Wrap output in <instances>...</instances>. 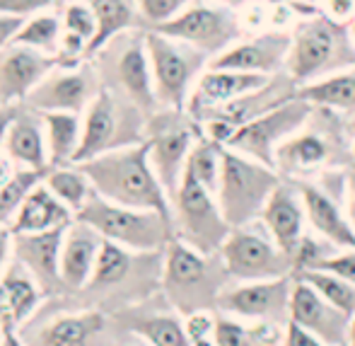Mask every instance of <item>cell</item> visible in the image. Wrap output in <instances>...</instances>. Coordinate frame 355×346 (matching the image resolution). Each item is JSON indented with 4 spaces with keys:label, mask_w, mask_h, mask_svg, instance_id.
<instances>
[{
    "label": "cell",
    "mask_w": 355,
    "mask_h": 346,
    "mask_svg": "<svg viewBox=\"0 0 355 346\" xmlns=\"http://www.w3.org/2000/svg\"><path fill=\"white\" fill-rule=\"evenodd\" d=\"M162 252H136L116 242L104 240L97 267L87 286L80 293L83 305L99 308L104 313H121L138 303L162 293Z\"/></svg>",
    "instance_id": "6da1fadb"
},
{
    "label": "cell",
    "mask_w": 355,
    "mask_h": 346,
    "mask_svg": "<svg viewBox=\"0 0 355 346\" xmlns=\"http://www.w3.org/2000/svg\"><path fill=\"white\" fill-rule=\"evenodd\" d=\"M97 197L119 206L157 211L172 220V201L150 165L148 143L126 145L78 163Z\"/></svg>",
    "instance_id": "7a4b0ae2"
},
{
    "label": "cell",
    "mask_w": 355,
    "mask_h": 346,
    "mask_svg": "<svg viewBox=\"0 0 355 346\" xmlns=\"http://www.w3.org/2000/svg\"><path fill=\"white\" fill-rule=\"evenodd\" d=\"M290 34L293 47L285 73L297 88H307L355 66L351 22L334 19L329 13H312L300 17Z\"/></svg>",
    "instance_id": "3957f363"
},
{
    "label": "cell",
    "mask_w": 355,
    "mask_h": 346,
    "mask_svg": "<svg viewBox=\"0 0 355 346\" xmlns=\"http://www.w3.org/2000/svg\"><path fill=\"white\" fill-rule=\"evenodd\" d=\"M230 283L234 281L220 252L203 254L177 238L164 247L162 298L184 318L201 310H218L220 293Z\"/></svg>",
    "instance_id": "277c9868"
},
{
    "label": "cell",
    "mask_w": 355,
    "mask_h": 346,
    "mask_svg": "<svg viewBox=\"0 0 355 346\" xmlns=\"http://www.w3.org/2000/svg\"><path fill=\"white\" fill-rule=\"evenodd\" d=\"M331 109L314 107L309 122L283 140L276 150L278 174L293 182H302L314 174H327L353 165L351 140H346L343 124Z\"/></svg>",
    "instance_id": "5b68a950"
},
{
    "label": "cell",
    "mask_w": 355,
    "mask_h": 346,
    "mask_svg": "<svg viewBox=\"0 0 355 346\" xmlns=\"http://www.w3.org/2000/svg\"><path fill=\"white\" fill-rule=\"evenodd\" d=\"M145 32H148L145 27L128 29V32L109 39L89 58L97 66L102 88L123 94L150 117L153 112H157L159 104L155 97L153 66H150Z\"/></svg>",
    "instance_id": "8992f818"
},
{
    "label": "cell",
    "mask_w": 355,
    "mask_h": 346,
    "mask_svg": "<svg viewBox=\"0 0 355 346\" xmlns=\"http://www.w3.org/2000/svg\"><path fill=\"white\" fill-rule=\"evenodd\" d=\"M53 308L42 305L34 318L17 327L27 346H109L114 320L109 313L89 305H63L61 298H49Z\"/></svg>",
    "instance_id": "52a82bcc"
},
{
    "label": "cell",
    "mask_w": 355,
    "mask_h": 346,
    "mask_svg": "<svg viewBox=\"0 0 355 346\" xmlns=\"http://www.w3.org/2000/svg\"><path fill=\"white\" fill-rule=\"evenodd\" d=\"M145 129H148V114L138 104L114 90L102 88L83 114V143L75 163L143 143Z\"/></svg>",
    "instance_id": "ba28073f"
},
{
    "label": "cell",
    "mask_w": 355,
    "mask_h": 346,
    "mask_svg": "<svg viewBox=\"0 0 355 346\" xmlns=\"http://www.w3.org/2000/svg\"><path fill=\"white\" fill-rule=\"evenodd\" d=\"M278 170L247 158L237 150L223 148V172L218 184V204L232 228L257 223L273 189L281 184Z\"/></svg>",
    "instance_id": "9c48e42d"
},
{
    "label": "cell",
    "mask_w": 355,
    "mask_h": 346,
    "mask_svg": "<svg viewBox=\"0 0 355 346\" xmlns=\"http://www.w3.org/2000/svg\"><path fill=\"white\" fill-rule=\"evenodd\" d=\"M92 225L104 240L136 252H162L174 238V223L157 211L119 206L94 194L85 208L75 215Z\"/></svg>",
    "instance_id": "30bf717a"
},
{
    "label": "cell",
    "mask_w": 355,
    "mask_h": 346,
    "mask_svg": "<svg viewBox=\"0 0 355 346\" xmlns=\"http://www.w3.org/2000/svg\"><path fill=\"white\" fill-rule=\"evenodd\" d=\"M150 66H153L155 97L159 109H179L184 112L196 88L198 78L208 68L211 58L191 44L159 34L155 29L145 32Z\"/></svg>",
    "instance_id": "8fae6325"
},
{
    "label": "cell",
    "mask_w": 355,
    "mask_h": 346,
    "mask_svg": "<svg viewBox=\"0 0 355 346\" xmlns=\"http://www.w3.org/2000/svg\"><path fill=\"white\" fill-rule=\"evenodd\" d=\"M203 136L201 124L184 109H157L148 117L145 143H148L150 165L157 174L159 184L167 192L169 201L177 194L187 172L189 155L196 140Z\"/></svg>",
    "instance_id": "7c38bea8"
},
{
    "label": "cell",
    "mask_w": 355,
    "mask_h": 346,
    "mask_svg": "<svg viewBox=\"0 0 355 346\" xmlns=\"http://www.w3.org/2000/svg\"><path fill=\"white\" fill-rule=\"evenodd\" d=\"M172 223L174 238L203 254H218L232 233V225L220 211L218 197L189 172H184L182 184L172 199Z\"/></svg>",
    "instance_id": "4fadbf2b"
},
{
    "label": "cell",
    "mask_w": 355,
    "mask_h": 346,
    "mask_svg": "<svg viewBox=\"0 0 355 346\" xmlns=\"http://www.w3.org/2000/svg\"><path fill=\"white\" fill-rule=\"evenodd\" d=\"M150 29L191 44L193 49L206 53L211 61L242 39L239 10L215 3V0H191L177 17Z\"/></svg>",
    "instance_id": "5bb4252c"
},
{
    "label": "cell",
    "mask_w": 355,
    "mask_h": 346,
    "mask_svg": "<svg viewBox=\"0 0 355 346\" xmlns=\"http://www.w3.org/2000/svg\"><path fill=\"white\" fill-rule=\"evenodd\" d=\"M220 257H223L227 274L237 283L283 279L293 277L295 272L293 259L278 247V242L261 220L232 228L220 249Z\"/></svg>",
    "instance_id": "9a60e30c"
},
{
    "label": "cell",
    "mask_w": 355,
    "mask_h": 346,
    "mask_svg": "<svg viewBox=\"0 0 355 346\" xmlns=\"http://www.w3.org/2000/svg\"><path fill=\"white\" fill-rule=\"evenodd\" d=\"M312 114H314V104H309L307 99L295 94V97L285 99L278 107L268 109L266 114H261V117L239 126L225 148L237 150V153L276 170L278 145L283 140H288L293 133H297L309 122Z\"/></svg>",
    "instance_id": "2e32d148"
},
{
    "label": "cell",
    "mask_w": 355,
    "mask_h": 346,
    "mask_svg": "<svg viewBox=\"0 0 355 346\" xmlns=\"http://www.w3.org/2000/svg\"><path fill=\"white\" fill-rule=\"evenodd\" d=\"M99 90H102V78L89 58L78 66H56L22 104L39 114L71 112L83 117Z\"/></svg>",
    "instance_id": "e0dca14e"
},
{
    "label": "cell",
    "mask_w": 355,
    "mask_h": 346,
    "mask_svg": "<svg viewBox=\"0 0 355 346\" xmlns=\"http://www.w3.org/2000/svg\"><path fill=\"white\" fill-rule=\"evenodd\" d=\"M295 277L271 281H247L230 283L218 298V313L244 322L290 324V300H293Z\"/></svg>",
    "instance_id": "ac0fdd59"
},
{
    "label": "cell",
    "mask_w": 355,
    "mask_h": 346,
    "mask_svg": "<svg viewBox=\"0 0 355 346\" xmlns=\"http://www.w3.org/2000/svg\"><path fill=\"white\" fill-rule=\"evenodd\" d=\"M290 47H293V34L271 29V32L254 34V37H242L227 51L215 56L208 66L259 75H278L285 73Z\"/></svg>",
    "instance_id": "d6986e66"
},
{
    "label": "cell",
    "mask_w": 355,
    "mask_h": 346,
    "mask_svg": "<svg viewBox=\"0 0 355 346\" xmlns=\"http://www.w3.org/2000/svg\"><path fill=\"white\" fill-rule=\"evenodd\" d=\"M66 228H53L46 233H15L12 259H17L42 286L46 298L66 295L61 279V245Z\"/></svg>",
    "instance_id": "ffe728a7"
},
{
    "label": "cell",
    "mask_w": 355,
    "mask_h": 346,
    "mask_svg": "<svg viewBox=\"0 0 355 346\" xmlns=\"http://www.w3.org/2000/svg\"><path fill=\"white\" fill-rule=\"evenodd\" d=\"M351 320V315L322 298L309 283L295 279L293 300H290V324H297L300 329L331 346H348Z\"/></svg>",
    "instance_id": "44dd1931"
},
{
    "label": "cell",
    "mask_w": 355,
    "mask_h": 346,
    "mask_svg": "<svg viewBox=\"0 0 355 346\" xmlns=\"http://www.w3.org/2000/svg\"><path fill=\"white\" fill-rule=\"evenodd\" d=\"M155 298L112 315L114 327L136 334L150 346H191L184 315H179L167 300H164V308H159Z\"/></svg>",
    "instance_id": "7402d4cb"
},
{
    "label": "cell",
    "mask_w": 355,
    "mask_h": 346,
    "mask_svg": "<svg viewBox=\"0 0 355 346\" xmlns=\"http://www.w3.org/2000/svg\"><path fill=\"white\" fill-rule=\"evenodd\" d=\"M271 78L273 75H259V73H244V70H225V68L208 66L203 70L201 78H198L191 97H189L187 112L196 122H201L213 109L225 107V104L234 102V99L244 97V94L261 90L263 85L271 83Z\"/></svg>",
    "instance_id": "603a6c76"
},
{
    "label": "cell",
    "mask_w": 355,
    "mask_h": 346,
    "mask_svg": "<svg viewBox=\"0 0 355 346\" xmlns=\"http://www.w3.org/2000/svg\"><path fill=\"white\" fill-rule=\"evenodd\" d=\"M56 58L29 49L24 44H10L0 51V97L5 104H22L34 88L56 68Z\"/></svg>",
    "instance_id": "cb8c5ba5"
},
{
    "label": "cell",
    "mask_w": 355,
    "mask_h": 346,
    "mask_svg": "<svg viewBox=\"0 0 355 346\" xmlns=\"http://www.w3.org/2000/svg\"><path fill=\"white\" fill-rule=\"evenodd\" d=\"M259 220L268 228L278 247L293 259L300 240L304 238V225H307L302 194H300L297 184L293 179H281V184L273 189L271 199L263 206V213Z\"/></svg>",
    "instance_id": "d4e9b609"
},
{
    "label": "cell",
    "mask_w": 355,
    "mask_h": 346,
    "mask_svg": "<svg viewBox=\"0 0 355 346\" xmlns=\"http://www.w3.org/2000/svg\"><path fill=\"white\" fill-rule=\"evenodd\" d=\"M104 238L83 220L73 218L66 228L61 245V279L66 295H75L87 286L97 267Z\"/></svg>",
    "instance_id": "484cf974"
},
{
    "label": "cell",
    "mask_w": 355,
    "mask_h": 346,
    "mask_svg": "<svg viewBox=\"0 0 355 346\" xmlns=\"http://www.w3.org/2000/svg\"><path fill=\"white\" fill-rule=\"evenodd\" d=\"M302 194L304 211H307V223L317 235L336 245L338 249H355V228L343 211L341 201L331 197V192L317 184L314 179L295 182Z\"/></svg>",
    "instance_id": "4316f807"
},
{
    "label": "cell",
    "mask_w": 355,
    "mask_h": 346,
    "mask_svg": "<svg viewBox=\"0 0 355 346\" xmlns=\"http://www.w3.org/2000/svg\"><path fill=\"white\" fill-rule=\"evenodd\" d=\"M3 153L22 170H39L46 172L51 167L49 163V145H46V129L44 117L29 107H19L12 126L5 138Z\"/></svg>",
    "instance_id": "83f0119b"
},
{
    "label": "cell",
    "mask_w": 355,
    "mask_h": 346,
    "mask_svg": "<svg viewBox=\"0 0 355 346\" xmlns=\"http://www.w3.org/2000/svg\"><path fill=\"white\" fill-rule=\"evenodd\" d=\"M75 218L73 211L56 199V194L44 184V179L24 197L22 206L12 220V233H46L63 228Z\"/></svg>",
    "instance_id": "f1b7e54d"
},
{
    "label": "cell",
    "mask_w": 355,
    "mask_h": 346,
    "mask_svg": "<svg viewBox=\"0 0 355 346\" xmlns=\"http://www.w3.org/2000/svg\"><path fill=\"white\" fill-rule=\"evenodd\" d=\"M0 283H3L10 310H12L15 327H22L29 318H34L37 310L44 305V300H46L42 286L37 283V279H34L17 259H12V262L8 264V269H5L3 277H0Z\"/></svg>",
    "instance_id": "f546056e"
},
{
    "label": "cell",
    "mask_w": 355,
    "mask_h": 346,
    "mask_svg": "<svg viewBox=\"0 0 355 346\" xmlns=\"http://www.w3.org/2000/svg\"><path fill=\"white\" fill-rule=\"evenodd\" d=\"M44 117L49 145V163L51 167L73 165L83 143V117L71 112H49Z\"/></svg>",
    "instance_id": "4dcf8cb0"
},
{
    "label": "cell",
    "mask_w": 355,
    "mask_h": 346,
    "mask_svg": "<svg viewBox=\"0 0 355 346\" xmlns=\"http://www.w3.org/2000/svg\"><path fill=\"white\" fill-rule=\"evenodd\" d=\"M285 329L288 327L273 322H244L225 313L215 318L218 346H283Z\"/></svg>",
    "instance_id": "1f68e13d"
},
{
    "label": "cell",
    "mask_w": 355,
    "mask_h": 346,
    "mask_svg": "<svg viewBox=\"0 0 355 346\" xmlns=\"http://www.w3.org/2000/svg\"><path fill=\"white\" fill-rule=\"evenodd\" d=\"M97 17V39L92 44V53L109 39L128 32V29H143V17L136 0H87ZM89 53V56H92Z\"/></svg>",
    "instance_id": "d6a6232c"
},
{
    "label": "cell",
    "mask_w": 355,
    "mask_h": 346,
    "mask_svg": "<svg viewBox=\"0 0 355 346\" xmlns=\"http://www.w3.org/2000/svg\"><path fill=\"white\" fill-rule=\"evenodd\" d=\"M297 94L314 107L331 109L336 114H348L355 119V66L307 88H300Z\"/></svg>",
    "instance_id": "836d02e7"
},
{
    "label": "cell",
    "mask_w": 355,
    "mask_h": 346,
    "mask_svg": "<svg viewBox=\"0 0 355 346\" xmlns=\"http://www.w3.org/2000/svg\"><path fill=\"white\" fill-rule=\"evenodd\" d=\"M44 184L56 194L58 201L66 204L73 211V215H78L85 208V204L94 197L92 182H89V177L83 172V167L78 163L49 167L46 174H44Z\"/></svg>",
    "instance_id": "e575fe53"
},
{
    "label": "cell",
    "mask_w": 355,
    "mask_h": 346,
    "mask_svg": "<svg viewBox=\"0 0 355 346\" xmlns=\"http://www.w3.org/2000/svg\"><path fill=\"white\" fill-rule=\"evenodd\" d=\"M61 37H63L61 10L49 8V10H44V13H37L24 19L19 32L15 34V44H24V47L37 49V51L56 58Z\"/></svg>",
    "instance_id": "d590c367"
},
{
    "label": "cell",
    "mask_w": 355,
    "mask_h": 346,
    "mask_svg": "<svg viewBox=\"0 0 355 346\" xmlns=\"http://www.w3.org/2000/svg\"><path fill=\"white\" fill-rule=\"evenodd\" d=\"M223 148L225 145L215 143V140L201 136L193 145L191 155H189L187 172L191 174L196 182H201L208 192L218 197V184L220 172H223Z\"/></svg>",
    "instance_id": "8d00e7d4"
},
{
    "label": "cell",
    "mask_w": 355,
    "mask_h": 346,
    "mask_svg": "<svg viewBox=\"0 0 355 346\" xmlns=\"http://www.w3.org/2000/svg\"><path fill=\"white\" fill-rule=\"evenodd\" d=\"M293 277L309 283L322 298H327L329 303L336 305L338 310H343L346 315L355 318V286L353 283L334 277V274H329V272H319V269L300 272V274H293Z\"/></svg>",
    "instance_id": "74e56055"
},
{
    "label": "cell",
    "mask_w": 355,
    "mask_h": 346,
    "mask_svg": "<svg viewBox=\"0 0 355 346\" xmlns=\"http://www.w3.org/2000/svg\"><path fill=\"white\" fill-rule=\"evenodd\" d=\"M44 174L46 172L19 167L17 174L0 187V225H12V220H15V215H17L19 206H22L24 197L42 182Z\"/></svg>",
    "instance_id": "f35d334b"
},
{
    "label": "cell",
    "mask_w": 355,
    "mask_h": 346,
    "mask_svg": "<svg viewBox=\"0 0 355 346\" xmlns=\"http://www.w3.org/2000/svg\"><path fill=\"white\" fill-rule=\"evenodd\" d=\"M58 10H61V17H63V32L85 39V42L89 44V53H92V44H94V39H97V17H94L87 0L71 3Z\"/></svg>",
    "instance_id": "ab89813d"
},
{
    "label": "cell",
    "mask_w": 355,
    "mask_h": 346,
    "mask_svg": "<svg viewBox=\"0 0 355 346\" xmlns=\"http://www.w3.org/2000/svg\"><path fill=\"white\" fill-rule=\"evenodd\" d=\"M136 3H138V10H141L145 29H150V27H157V24L167 22V19L177 17L191 0H136Z\"/></svg>",
    "instance_id": "60d3db41"
},
{
    "label": "cell",
    "mask_w": 355,
    "mask_h": 346,
    "mask_svg": "<svg viewBox=\"0 0 355 346\" xmlns=\"http://www.w3.org/2000/svg\"><path fill=\"white\" fill-rule=\"evenodd\" d=\"M215 318H218V310H201V313L184 318L191 346H218V339H215Z\"/></svg>",
    "instance_id": "b9f144b4"
},
{
    "label": "cell",
    "mask_w": 355,
    "mask_h": 346,
    "mask_svg": "<svg viewBox=\"0 0 355 346\" xmlns=\"http://www.w3.org/2000/svg\"><path fill=\"white\" fill-rule=\"evenodd\" d=\"M317 269L319 272L334 274V277H338V279H343L355 286V249H338L336 254L324 259Z\"/></svg>",
    "instance_id": "7bdbcfd3"
},
{
    "label": "cell",
    "mask_w": 355,
    "mask_h": 346,
    "mask_svg": "<svg viewBox=\"0 0 355 346\" xmlns=\"http://www.w3.org/2000/svg\"><path fill=\"white\" fill-rule=\"evenodd\" d=\"M49 8H56L53 0H0V15L17 19H27Z\"/></svg>",
    "instance_id": "ee69618b"
},
{
    "label": "cell",
    "mask_w": 355,
    "mask_h": 346,
    "mask_svg": "<svg viewBox=\"0 0 355 346\" xmlns=\"http://www.w3.org/2000/svg\"><path fill=\"white\" fill-rule=\"evenodd\" d=\"M283 346H331V344H327V342H322V339L312 337L309 332L300 329L297 324H288V329H285Z\"/></svg>",
    "instance_id": "f6af8a7d"
},
{
    "label": "cell",
    "mask_w": 355,
    "mask_h": 346,
    "mask_svg": "<svg viewBox=\"0 0 355 346\" xmlns=\"http://www.w3.org/2000/svg\"><path fill=\"white\" fill-rule=\"evenodd\" d=\"M12 240L15 233L10 225H0V277L8 269V264L12 262Z\"/></svg>",
    "instance_id": "bcb514c9"
},
{
    "label": "cell",
    "mask_w": 355,
    "mask_h": 346,
    "mask_svg": "<svg viewBox=\"0 0 355 346\" xmlns=\"http://www.w3.org/2000/svg\"><path fill=\"white\" fill-rule=\"evenodd\" d=\"M22 22H24V19L5 17V15H0V51H3L5 47H10V44L15 42V34L19 32Z\"/></svg>",
    "instance_id": "7dc6e473"
},
{
    "label": "cell",
    "mask_w": 355,
    "mask_h": 346,
    "mask_svg": "<svg viewBox=\"0 0 355 346\" xmlns=\"http://www.w3.org/2000/svg\"><path fill=\"white\" fill-rule=\"evenodd\" d=\"M329 15L341 22H351L355 17V0H327Z\"/></svg>",
    "instance_id": "c3c4849f"
},
{
    "label": "cell",
    "mask_w": 355,
    "mask_h": 346,
    "mask_svg": "<svg viewBox=\"0 0 355 346\" xmlns=\"http://www.w3.org/2000/svg\"><path fill=\"white\" fill-rule=\"evenodd\" d=\"M19 107H22V104H3V107H0V153H3V145H5V138H8L10 126H12L15 117L19 114Z\"/></svg>",
    "instance_id": "681fc988"
},
{
    "label": "cell",
    "mask_w": 355,
    "mask_h": 346,
    "mask_svg": "<svg viewBox=\"0 0 355 346\" xmlns=\"http://www.w3.org/2000/svg\"><path fill=\"white\" fill-rule=\"evenodd\" d=\"M351 174H348V187H346V213L351 218L355 228V165H351Z\"/></svg>",
    "instance_id": "f907efd6"
},
{
    "label": "cell",
    "mask_w": 355,
    "mask_h": 346,
    "mask_svg": "<svg viewBox=\"0 0 355 346\" xmlns=\"http://www.w3.org/2000/svg\"><path fill=\"white\" fill-rule=\"evenodd\" d=\"M5 327H15V322H12V310H10L8 295H5V288L0 283V332Z\"/></svg>",
    "instance_id": "816d5d0a"
},
{
    "label": "cell",
    "mask_w": 355,
    "mask_h": 346,
    "mask_svg": "<svg viewBox=\"0 0 355 346\" xmlns=\"http://www.w3.org/2000/svg\"><path fill=\"white\" fill-rule=\"evenodd\" d=\"M116 332H121V329H116ZM123 334V339H112L109 342V346H150L145 339H141V337H136V334H131V332H121Z\"/></svg>",
    "instance_id": "f5cc1de1"
},
{
    "label": "cell",
    "mask_w": 355,
    "mask_h": 346,
    "mask_svg": "<svg viewBox=\"0 0 355 346\" xmlns=\"http://www.w3.org/2000/svg\"><path fill=\"white\" fill-rule=\"evenodd\" d=\"M3 346H27L19 337L17 327H5L3 329Z\"/></svg>",
    "instance_id": "db71d44e"
},
{
    "label": "cell",
    "mask_w": 355,
    "mask_h": 346,
    "mask_svg": "<svg viewBox=\"0 0 355 346\" xmlns=\"http://www.w3.org/2000/svg\"><path fill=\"white\" fill-rule=\"evenodd\" d=\"M215 3H223V5H230L234 10H242L247 5H259V3H271V0H215Z\"/></svg>",
    "instance_id": "11a10c76"
},
{
    "label": "cell",
    "mask_w": 355,
    "mask_h": 346,
    "mask_svg": "<svg viewBox=\"0 0 355 346\" xmlns=\"http://www.w3.org/2000/svg\"><path fill=\"white\" fill-rule=\"evenodd\" d=\"M271 3L281 5V3H290V5H314L317 0H271Z\"/></svg>",
    "instance_id": "9f6ffc18"
},
{
    "label": "cell",
    "mask_w": 355,
    "mask_h": 346,
    "mask_svg": "<svg viewBox=\"0 0 355 346\" xmlns=\"http://www.w3.org/2000/svg\"><path fill=\"white\" fill-rule=\"evenodd\" d=\"M348 346H355V318L351 320V332H348Z\"/></svg>",
    "instance_id": "6f0895ef"
},
{
    "label": "cell",
    "mask_w": 355,
    "mask_h": 346,
    "mask_svg": "<svg viewBox=\"0 0 355 346\" xmlns=\"http://www.w3.org/2000/svg\"><path fill=\"white\" fill-rule=\"evenodd\" d=\"M71 3H80V0H53L56 8H66V5H71Z\"/></svg>",
    "instance_id": "680465c9"
},
{
    "label": "cell",
    "mask_w": 355,
    "mask_h": 346,
    "mask_svg": "<svg viewBox=\"0 0 355 346\" xmlns=\"http://www.w3.org/2000/svg\"><path fill=\"white\" fill-rule=\"evenodd\" d=\"M351 34H353V42H355V17L351 19Z\"/></svg>",
    "instance_id": "91938a15"
},
{
    "label": "cell",
    "mask_w": 355,
    "mask_h": 346,
    "mask_svg": "<svg viewBox=\"0 0 355 346\" xmlns=\"http://www.w3.org/2000/svg\"><path fill=\"white\" fill-rule=\"evenodd\" d=\"M351 129H355V119H351Z\"/></svg>",
    "instance_id": "94428289"
},
{
    "label": "cell",
    "mask_w": 355,
    "mask_h": 346,
    "mask_svg": "<svg viewBox=\"0 0 355 346\" xmlns=\"http://www.w3.org/2000/svg\"><path fill=\"white\" fill-rule=\"evenodd\" d=\"M0 344H3V332H0Z\"/></svg>",
    "instance_id": "6125c7cd"
},
{
    "label": "cell",
    "mask_w": 355,
    "mask_h": 346,
    "mask_svg": "<svg viewBox=\"0 0 355 346\" xmlns=\"http://www.w3.org/2000/svg\"><path fill=\"white\" fill-rule=\"evenodd\" d=\"M3 104H5V102H3V97H0V107H3Z\"/></svg>",
    "instance_id": "be15d7a7"
},
{
    "label": "cell",
    "mask_w": 355,
    "mask_h": 346,
    "mask_svg": "<svg viewBox=\"0 0 355 346\" xmlns=\"http://www.w3.org/2000/svg\"><path fill=\"white\" fill-rule=\"evenodd\" d=\"M0 346H3V344H0Z\"/></svg>",
    "instance_id": "e7e4bbea"
}]
</instances>
